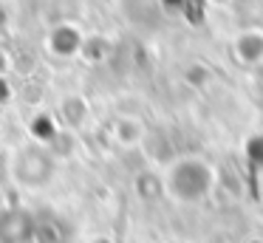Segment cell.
<instances>
[{
	"label": "cell",
	"instance_id": "cell-1",
	"mask_svg": "<svg viewBox=\"0 0 263 243\" xmlns=\"http://www.w3.org/2000/svg\"><path fill=\"white\" fill-rule=\"evenodd\" d=\"M215 186V173L201 158H178L164 173V192L178 203H198Z\"/></svg>",
	"mask_w": 263,
	"mask_h": 243
},
{
	"label": "cell",
	"instance_id": "cell-2",
	"mask_svg": "<svg viewBox=\"0 0 263 243\" xmlns=\"http://www.w3.org/2000/svg\"><path fill=\"white\" fill-rule=\"evenodd\" d=\"M9 175L20 190H46L48 184L57 175V161H54L51 150L43 147L40 141H29V144H20L17 150L9 158Z\"/></svg>",
	"mask_w": 263,
	"mask_h": 243
},
{
	"label": "cell",
	"instance_id": "cell-3",
	"mask_svg": "<svg viewBox=\"0 0 263 243\" xmlns=\"http://www.w3.org/2000/svg\"><path fill=\"white\" fill-rule=\"evenodd\" d=\"M34 240V215L20 207L0 209V243H31Z\"/></svg>",
	"mask_w": 263,
	"mask_h": 243
}]
</instances>
